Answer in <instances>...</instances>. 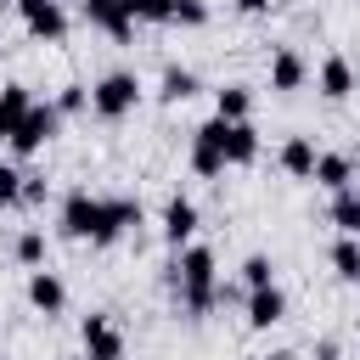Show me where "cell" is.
I'll use <instances>...</instances> for the list:
<instances>
[{
	"label": "cell",
	"mask_w": 360,
	"mask_h": 360,
	"mask_svg": "<svg viewBox=\"0 0 360 360\" xmlns=\"http://www.w3.org/2000/svg\"><path fill=\"white\" fill-rule=\"evenodd\" d=\"M169 281H174V298H180V309L186 315H208L214 304H219V270H214V248H180V259H174V270H169Z\"/></svg>",
	"instance_id": "cell-1"
},
{
	"label": "cell",
	"mask_w": 360,
	"mask_h": 360,
	"mask_svg": "<svg viewBox=\"0 0 360 360\" xmlns=\"http://www.w3.org/2000/svg\"><path fill=\"white\" fill-rule=\"evenodd\" d=\"M135 101H141V79H135L129 68H112V73H101V79L90 84V107H96V118H107V124L129 118Z\"/></svg>",
	"instance_id": "cell-2"
},
{
	"label": "cell",
	"mask_w": 360,
	"mask_h": 360,
	"mask_svg": "<svg viewBox=\"0 0 360 360\" xmlns=\"http://www.w3.org/2000/svg\"><path fill=\"white\" fill-rule=\"evenodd\" d=\"M56 129H62V112H56V101H34V107H28V118L17 124V135H11L6 146H11L17 158H34V152H39V146H45Z\"/></svg>",
	"instance_id": "cell-3"
},
{
	"label": "cell",
	"mask_w": 360,
	"mask_h": 360,
	"mask_svg": "<svg viewBox=\"0 0 360 360\" xmlns=\"http://www.w3.org/2000/svg\"><path fill=\"white\" fill-rule=\"evenodd\" d=\"M101 208H107V197H90L84 186H73V191L62 197V236L96 242V231H101Z\"/></svg>",
	"instance_id": "cell-4"
},
{
	"label": "cell",
	"mask_w": 360,
	"mask_h": 360,
	"mask_svg": "<svg viewBox=\"0 0 360 360\" xmlns=\"http://www.w3.org/2000/svg\"><path fill=\"white\" fill-rule=\"evenodd\" d=\"M17 17H22V28H28V39H45V45L68 39V11H62V0H17Z\"/></svg>",
	"instance_id": "cell-5"
},
{
	"label": "cell",
	"mask_w": 360,
	"mask_h": 360,
	"mask_svg": "<svg viewBox=\"0 0 360 360\" xmlns=\"http://www.w3.org/2000/svg\"><path fill=\"white\" fill-rule=\"evenodd\" d=\"M191 174H202V180H219L231 163H225V146H219V118H208V124H197L191 129Z\"/></svg>",
	"instance_id": "cell-6"
},
{
	"label": "cell",
	"mask_w": 360,
	"mask_h": 360,
	"mask_svg": "<svg viewBox=\"0 0 360 360\" xmlns=\"http://www.w3.org/2000/svg\"><path fill=\"white\" fill-rule=\"evenodd\" d=\"M79 343H84V354H96V360H124V332L101 315V309H90L84 321H79Z\"/></svg>",
	"instance_id": "cell-7"
},
{
	"label": "cell",
	"mask_w": 360,
	"mask_h": 360,
	"mask_svg": "<svg viewBox=\"0 0 360 360\" xmlns=\"http://www.w3.org/2000/svg\"><path fill=\"white\" fill-rule=\"evenodd\" d=\"M197 202L186 197V191H174L169 202H163V242L169 248H191V236H197Z\"/></svg>",
	"instance_id": "cell-8"
},
{
	"label": "cell",
	"mask_w": 360,
	"mask_h": 360,
	"mask_svg": "<svg viewBox=\"0 0 360 360\" xmlns=\"http://www.w3.org/2000/svg\"><path fill=\"white\" fill-rule=\"evenodd\" d=\"M129 225H141V202H135V197H107V208H101V231H96L90 248H112Z\"/></svg>",
	"instance_id": "cell-9"
},
{
	"label": "cell",
	"mask_w": 360,
	"mask_h": 360,
	"mask_svg": "<svg viewBox=\"0 0 360 360\" xmlns=\"http://www.w3.org/2000/svg\"><path fill=\"white\" fill-rule=\"evenodd\" d=\"M79 11H84L96 28H107L118 45H129V39H135V17L124 11V0H79Z\"/></svg>",
	"instance_id": "cell-10"
},
{
	"label": "cell",
	"mask_w": 360,
	"mask_h": 360,
	"mask_svg": "<svg viewBox=\"0 0 360 360\" xmlns=\"http://www.w3.org/2000/svg\"><path fill=\"white\" fill-rule=\"evenodd\" d=\"M304 79H309V62H304L292 45H276V51H270V90L292 96V90H304Z\"/></svg>",
	"instance_id": "cell-11"
},
{
	"label": "cell",
	"mask_w": 360,
	"mask_h": 360,
	"mask_svg": "<svg viewBox=\"0 0 360 360\" xmlns=\"http://www.w3.org/2000/svg\"><path fill=\"white\" fill-rule=\"evenodd\" d=\"M219 146H225V163L248 169V163L259 158V129H253V118H242V124H225V118H219Z\"/></svg>",
	"instance_id": "cell-12"
},
{
	"label": "cell",
	"mask_w": 360,
	"mask_h": 360,
	"mask_svg": "<svg viewBox=\"0 0 360 360\" xmlns=\"http://www.w3.org/2000/svg\"><path fill=\"white\" fill-rule=\"evenodd\" d=\"M28 304H34L39 315H62V309H68V281H62L56 270H34V276H28Z\"/></svg>",
	"instance_id": "cell-13"
},
{
	"label": "cell",
	"mask_w": 360,
	"mask_h": 360,
	"mask_svg": "<svg viewBox=\"0 0 360 360\" xmlns=\"http://www.w3.org/2000/svg\"><path fill=\"white\" fill-rule=\"evenodd\" d=\"M276 163H281L292 180H315L321 152H315V141H309V135H287V141H281V152H276Z\"/></svg>",
	"instance_id": "cell-14"
},
{
	"label": "cell",
	"mask_w": 360,
	"mask_h": 360,
	"mask_svg": "<svg viewBox=\"0 0 360 360\" xmlns=\"http://www.w3.org/2000/svg\"><path fill=\"white\" fill-rule=\"evenodd\" d=\"M28 107H34V90H28V84H17V79L0 84V141L17 135V124L28 118Z\"/></svg>",
	"instance_id": "cell-15"
},
{
	"label": "cell",
	"mask_w": 360,
	"mask_h": 360,
	"mask_svg": "<svg viewBox=\"0 0 360 360\" xmlns=\"http://www.w3.org/2000/svg\"><path fill=\"white\" fill-rule=\"evenodd\" d=\"M315 84H321V96H326V101H343V96L354 90V68H349V56H338V51H332V56L315 68Z\"/></svg>",
	"instance_id": "cell-16"
},
{
	"label": "cell",
	"mask_w": 360,
	"mask_h": 360,
	"mask_svg": "<svg viewBox=\"0 0 360 360\" xmlns=\"http://www.w3.org/2000/svg\"><path fill=\"white\" fill-rule=\"evenodd\" d=\"M276 321H287V292L281 287H259V292H248V326H276Z\"/></svg>",
	"instance_id": "cell-17"
},
{
	"label": "cell",
	"mask_w": 360,
	"mask_h": 360,
	"mask_svg": "<svg viewBox=\"0 0 360 360\" xmlns=\"http://www.w3.org/2000/svg\"><path fill=\"white\" fill-rule=\"evenodd\" d=\"M315 186H326L332 197L349 191V186H354V163H349V152H321V163H315Z\"/></svg>",
	"instance_id": "cell-18"
},
{
	"label": "cell",
	"mask_w": 360,
	"mask_h": 360,
	"mask_svg": "<svg viewBox=\"0 0 360 360\" xmlns=\"http://www.w3.org/2000/svg\"><path fill=\"white\" fill-rule=\"evenodd\" d=\"M248 112H253V90H248V84H219V90H214V118L242 124Z\"/></svg>",
	"instance_id": "cell-19"
},
{
	"label": "cell",
	"mask_w": 360,
	"mask_h": 360,
	"mask_svg": "<svg viewBox=\"0 0 360 360\" xmlns=\"http://www.w3.org/2000/svg\"><path fill=\"white\" fill-rule=\"evenodd\" d=\"M332 225L343 236H360V186H349V191L332 197Z\"/></svg>",
	"instance_id": "cell-20"
},
{
	"label": "cell",
	"mask_w": 360,
	"mask_h": 360,
	"mask_svg": "<svg viewBox=\"0 0 360 360\" xmlns=\"http://www.w3.org/2000/svg\"><path fill=\"white\" fill-rule=\"evenodd\" d=\"M158 96H163V101H191V96H197V73H191V68H180V62H169V68H163V90H158Z\"/></svg>",
	"instance_id": "cell-21"
},
{
	"label": "cell",
	"mask_w": 360,
	"mask_h": 360,
	"mask_svg": "<svg viewBox=\"0 0 360 360\" xmlns=\"http://www.w3.org/2000/svg\"><path fill=\"white\" fill-rule=\"evenodd\" d=\"M11 253H17V264H28V270H45V231H39V225H28V231L11 242Z\"/></svg>",
	"instance_id": "cell-22"
},
{
	"label": "cell",
	"mask_w": 360,
	"mask_h": 360,
	"mask_svg": "<svg viewBox=\"0 0 360 360\" xmlns=\"http://www.w3.org/2000/svg\"><path fill=\"white\" fill-rule=\"evenodd\" d=\"M332 270L343 281H360V236H338L332 242Z\"/></svg>",
	"instance_id": "cell-23"
},
{
	"label": "cell",
	"mask_w": 360,
	"mask_h": 360,
	"mask_svg": "<svg viewBox=\"0 0 360 360\" xmlns=\"http://www.w3.org/2000/svg\"><path fill=\"white\" fill-rule=\"evenodd\" d=\"M242 287H248V292H259V287H276V264H270L264 253H248V259H242Z\"/></svg>",
	"instance_id": "cell-24"
},
{
	"label": "cell",
	"mask_w": 360,
	"mask_h": 360,
	"mask_svg": "<svg viewBox=\"0 0 360 360\" xmlns=\"http://www.w3.org/2000/svg\"><path fill=\"white\" fill-rule=\"evenodd\" d=\"M135 22H174V0H124Z\"/></svg>",
	"instance_id": "cell-25"
},
{
	"label": "cell",
	"mask_w": 360,
	"mask_h": 360,
	"mask_svg": "<svg viewBox=\"0 0 360 360\" xmlns=\"http://www.w3.org/2000/svg\"><path fill=\"white\" fill-rule=\"evenodd\" d=\"M22 202V169L0 158V208H17Z\"/></svg>",
	"instance_id": "cell-26"
},
{
	"label": "cell",
	"mask_w": 360,
	"mask_h": 360,
	"mask_svg": "<svg viewBox=\"0 0 360 360\" xmlns=\"http://www.w3.org/2000/svg\"><path fill=\"white\" fill-rule=\"evenodd\" d=\"M90 107V84H62L56 90V112L68 118V112H84Z\"/></svg>",
	"instance_id": "cell-27"
},
{
	"label": "cell",
	"mask_w": 360,
	"mask_h": 360,
	"mask_svg": "<svg viewBox=\"0 0 360 360\" xmlns=\"http://www.w3.org/2000/svg\"><path fill=\"white\" fill-rule=\"evenodd\" d=\"M45 197H51L45 174H22V208H45Z\"/></svg>",
	"instance_id": "cell-28"
},
{
	"label": "cell",
	"mask_w": 360,
	"mask_h": 360,
	"mask_svg": "<svg viewBox=\"0 0 360 360\" xmlns=\"http://www.w3.org/2000/svg\"><path fill=\"white\" fill-rule=\"evenodd\" d=\"M174 22L202 28V22H208V6H202V0H174Z\"/></svg>",
	"instance_id": "cell-29"
},
{
	"label": "cell",
	"mask_w": 360,
	"mask_h": 360,
	"mask_svg": "<svg viewBox=\"0 0 360 360\" xmlns=\"http://www.w3.org/2000/svg\"><path fill=\"white\" fill-rule=\"evenodd\" d=\"M343 349H338V338H315V360H338Z\"/></svg>",
	"instance_id": "cell-30"
},
{
	"label": "cell",
	"mask_w": 360,
	"mask_h": 360,
	"mask_svg": "<svg viewBox=\"0 0 360 360\" xmlns=\"http://www.w3.org/2000/svg\"><path fill=\"white\" fill-rule=\"evenodd\" d=\"M236 11L242 17H259V11H270V0H236Z\"/></svg>",
	"instance_id": "cell-31"
},
{
	"label": "cell",
	"mask_w": 360,
	"mask_h": 360,
	"mask_svg": "<svg viewBox=\"0 0 360 360\" xmlns=\"http://www.w3.org/2000/svg\"><path fill=\"white\" fill-rule=\"evenodd\" d=\"M253 360H298L292 349H270V354H253Z\"/></svg>",
	"instance_id": "cell-32"
},
{
	"label": "cell",
	"mask_w": 360,
	"mask_h": 360,
	"mask_svg": "<svg viewBox=\"0 0 360 360\" xmlns=\"http://www.w3.org/2000/svg\"><path fill=\"white\" fill-rule=\"evenodd\" d=\"M354 332H360V315H354Z\"/></svg>",
	"instance_id": "cell-33"
},
{
	"label": "cell",
	"mask_w": 360,
	"mask_h": 360,
	"mask_svg": "<svg viewBox=\"0 0 360 360\" xmlns=\"http://www.w3.org/2000/svg\"><path fill=\"white\" fill-rule=\"evenodd\" d=\"M79 360H96V354H79Z\"/></svg>",
	"instance_id": "cell-34"
}]
</instances>
